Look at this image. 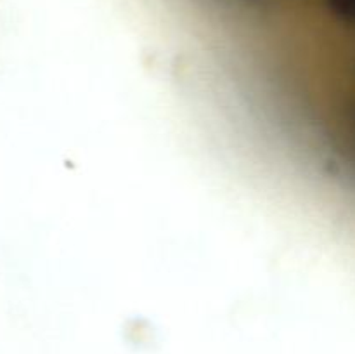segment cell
<instances>
[{
    "label": "cell",
    "mask_w": 355,
    "mask_h": 354,
    "mask_svg": "<svg viewBox=\"0 0 355 354\" xmlns=\"http://www.w3.org/2000/svg\"><path fill=\"white\" fill-rule=\"evenodd\" d=\"M329 139H338V151L349 153L355 163V89L340 110Z\"/></svg>",
    "instance_id": "6da1fadb"
}]
</instances>
